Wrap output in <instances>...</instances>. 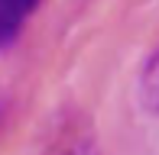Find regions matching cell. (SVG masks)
Masks as SVG:
<instances>
[{"mask_svg":"<svg viewBox=\"0 0 159 155\" xmlns=\"http://www.w3.org/2000/svg\"><path fill=\"white\" fill-rule=\"evenodd\" d=\"M42 0H0V48H10L20 39L26 19Z\"/></svg>","mask_w":159,"mask_h":155,"instance_id":"6da1fadb","label":"cell"},{"mask_svg":"<svg viewBox=\"0 0 159 155\" xmlns=\"http://www.w3.org/2000/svg\"><path fill=\"white\" fill-rule=\"evenodd\" d=\"M140 90H143V103H146L153 113H159V52H153V58L146 61Z\"/></svg>","mask_w":159,"mask_h":155,"instance_id":"7a4b0ae2","label":"cell"},{"mask_svg":"<svg viewBox=\"0 0 159 155\" xmlns=\"http://www.w3.org/2000/svg\"><path fill=\"white\" fill-rule=\"evenodd\" d=\"M62 155H101V152H98V145L91 142V139H75Z\"/></svg>","mask_w":159,"mask_h":155,"instance_id":"3957f363","label":"cell"}]
</instances>
